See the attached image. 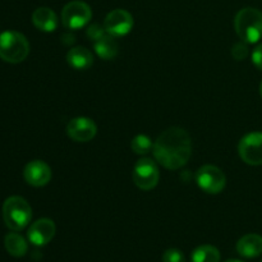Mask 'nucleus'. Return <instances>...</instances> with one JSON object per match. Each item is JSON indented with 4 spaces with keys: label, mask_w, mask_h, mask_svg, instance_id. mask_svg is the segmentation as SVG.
Masks as SVG:
<instances>
[{
    "label": "nucleus",
    "mask_w": 262,
    "mask_h": 262,
    "mask_svg": "<svg viewBox=\"0 0 262 262\" xmlns=\"http://www.w3.org/2000/svg\"><path fill=\"white\" fill-rule=\"evenodd\" d=\"M241 159L248 165H262V132L248 133L238 146Z\"/></svg>",
    "instance_id": "8"
},
{
    "label": "nucleus",
    "mask_w": 262,
    "mask_h": 262,
    "mask_svg": "<svg viewBox=\"0 0 262 262\" xmlns=\"http://www.w3.org/2000/svg\"><path fill=\"white\" fill-rule=\"evenodd\" d=\"M7 252L13 257H23L28 251V245L25 238L18 233H9L4 238Z\"/></svg>",
    "instance_id": "17"
},
{
    "label": "nucleus",
    "mask_w": 262,
    "mask_h": 262,
    "mask_svg": "<svg viewBox=\"0 0 262 262\" xmlns=\"http://www.w3.org/2000/svg\"><path fill=\"white\" fill-rule=\"evenodd\" d=\"M160 179V171L155 161L151 159H141L133 169V181L140 189L151 191L155 188Z\"/></svg>",
    "instance_id": "6"
},
{
    "label": "nucleus",
    "mask_w": 262,
    "mask_h": 262,
    "mask_svg": "<svg viewBox=\"0 0 262 262\" xmlns=\"http://www.w3.org/2000/svg\"><path fill=\"white\" fill-rule=\"evenodd\" d=\"M32 23L36 28L43 32H53L58 28L59 19L53 9L46 7H40L32 13Z\"/></svg>",
    "instance_id": "13"
},
{
    "label": "nucleus",
    "mask_w": 262,
    "mask_h": 262,
    "mask_svg": "<svg viewBox=\"0 0 262 262\" xmlns=\"http://www.w3.org/2000/svg\"><path fill=\"white\" fill-rule=\"evenodd\" d=\"M163 262H186V258L179 250L169 248L163 253Z\"/></svg>",
    "instance_id": "20"
},
{
    "label": "nucleus",
    "mask_w": 262,
    "mask_h": 262,
    "mask_svg": "<svg viewBox=\"0 0 262 262\" xmlns=\"http://www.w3.org/2000/svg\"><path fill=\"white\" fill-rule=\"evenodd\" d=\"M106 33L107 32L105 31L104 26L101 27V26L97 25V23H94V25H91L87 28V36L90 37V40L96 41L99 40V38H101L104 35H106Z\"/></svg>",
    "instance_id": "21"
},
{
    "label": "nucleus",
    "mask_w": 262,
    "mask_h": 262,
    "mask_svg": "<svg viewBox=\"0 0 262 262\" xmlns=\"http://www.w3.org/2000/svg\"><path fill=\"white\" fill-rule=\"evenodd\" d=\"M196 182L200 188L210 194H217L225 188L227 178L217 166L204 165L196 174Z\"/></svg>",
    "instance_id": "7"
},
{
    "label": "nucleus",
    "mask_w": 262,
    "mask_h": 262,
    "mask_svg": "<svg viewBox=\"0 0 262 262\" xmlns=\"http://www.w3.org/2000/svg\"><path fill=\"white\" fill-rule=\"evenodd\" d=\"M261 262H262V261H261Z\"/></svg>",
    "instance_id": "26"
},
{
    "label": "nucleus",
    "mask_w": 262,
    "mask_h": 262,
    "mask_svg": "<svg viewBox=\"0 0 262 262\" xmlns=\"http://www.w3.org/2000/svg\"><path fill=\"white\" fill-rule=\"evenodd\" d=\"M234 28L243 42H258L262 38V13L256 8H243L235 15Z\"/></svg>",
    "instance_id": "2"
},
{
    "label": "nucleus",
    "mask_w": 262,
    "mask_h": 262,
    "mask_svg": "<svg viewBox=\"0 0 262 262\" xmlns=\"http://www.w3.org/2000/svg\"><path fill=\"white\" fill-rule=\"evenodd\" d=\"M154 156L164 168L177 170L188 163L192 155V141L183 128L164 130L154 143Z\"/></svg>",
    "instance_id": "1"
},
{
    "label": "nucleus",
    "mask_w": 262,
    "mask_h": 262,
    "mask_svg": "<svg viewBox=\"0 0 262 262\" xmlns=\"http://www.w3.org/2000/svg\"><path fill=\"white\" fill-rule=\"evenodd\" d=\"M130 147L138 155H146V154H148L152 150L154 145L151 142L150 137H147L146 135H138L132 140Z\"/></svg>",
    "instance_id": "19"
},
{
    "label": "nucleus",
    "mask_w": 262,
    "mask_h": 262,
    "mask_svg": "<svg viewBox=\"0 0 262 262\" xmlns=\"http://www.w3.org/2000/svg\"><path fill=\"white\" fill-rule=\"evenodd\" d=\"M67 133L76 142H89L97 133L95 122L90 118L78 117L72 119L67 125Z\"/></svg>",
    "instance_id": "10"
},
{
    "label": "nucleus",
    "mask_w": 262,
    "mask_h": 262,
    "mask_svg": "<svg viewBox=\"0 0 262 262\" xmlns=\"http://www.w3.org/2000/svg\"><path fill=\"white\" fill-rule=\"evenodd\" d=\"M260 95H261V97H262V82H261V86H260Z\"/></svg>",
    "instance_id": "25"
},
{
    "label": "nucleus",
    "mask_w": 262,
    "mask_h": 262,
    "mask_svg": "<svg viewBox=\"0 0 262 262\" xmlns=\"http://www.w3.org/2000/svg\"><path fill=\"white\" fill-rule=\"evenodd\" d=\"M133 27V17L125 9H114L105 17L104 28L109 35L114 37H120L127 33Z\"/></svg>",
    "instance_id": "9"
},
{
    "label": "nucleus",
    "mask_w": 262,
    "mask_h": 262,
    "mask_svg": "<svg viewBox=\"0 0 262 262\" xmlns=\"http://www.w3.org/2000/svg\"><path fill=\"white\" fill-rule=\"evenodd\" d=\"M67 61L72 68L77 69V71H86L94 64V56L89 49L83 48V46H77L68 51Z\"/></svg>",
    "instance_id": "15"
},
{
    "label": "nucleus",
    "mask_w": 262,
    "mask_h": 262,
    "mask_svg": "<svg viewBox=\"0 0 262 262\" xmlns=\"http://www.w3.org/2000/svg\"><path fill=\"white\" fill-rule=\"evenodd\" d=\"M232 54L234 56V59H237V60H243V59L247 58L248 48L246 45V42L235 43L232 49Z\"/></svg>",
    "instance_id": "22"
},
{
    "label": "nucleus",
    "mask_w": 262,
    "mask_h": 262,
    "mask_svg": "<svg viewBox=\"0 0 262 262\" xmlns=\"http://www.w3.org/2000/svg\"><path fill=\"white\" fill-rule=\"evenodd\" d=\"M192 262H220V252L211 245L199 246L192 252Z\"/></svg>",
    "instance_id": "18"
},
{
    "label": "nucleus",
    "mask_w": 262,
    "mask_h": 262,
    "mask_svg": "<svg viewBox=\"0 0 262 262\" xmlns=\"http://www.w3.org/2000/svg\"><path fill=\"white\" fill-rule=\"evenodd\" d=\"M25 181L32 187H43L50 182L51 169L45 161L33 160L26 165L23 170Z\"/></svg>",
    "instance_id": "12"
},
{
    "label": "nucleus",
    "mask_w": 262,
    "mask_h": 262,
    "mask_svg": "<svg viewBox=\"0 0 262 262\" xmlns=\"http://www.w3.org/2000/svg\"><path fill=\"white\" fill-rule=\"evenodd\" d=\"M225 262H243V261H239V260H227Z\"/></svg>",
    "instance_id": "24"
},
{
    "label": "nucleus",
    "mask_w": 262,
    "mask_h": 262,
    "mask_svg": "<svg viewBox=\"0 0 262 262\" xmlns=\"http://www.w3.org/2000/svg\"><path fill=\"white\" fill-rule=\"evenodd\" d=\"M30 54V43L22 33L5 31L0 35V59L17 64L25 60Z\"/></svg>",
    "instance_id": "4"
},
{
    "label": "nucleus",
    "mask_w": 262,
    "mask_h": 262,
    "mask_svg": "<svg viewBox=\"0 0 262 262\" xmlns=\"http://www.w3.org/2000/svg\"><path fill=\"white\" fill-rule=\"evenodd\" d=\"M55 233V223L51 219L43 217V219L37 220V222H35L31 225L27 232V237L32 245L41 247V246H45L49 242H51Z\"/></svg>",
    "instance_id": "11"
},
{
    "label": "nucleus",
    "mask_w": 262,
    "mask_h": 262,
    "mask_svg": "<svg viewBox=\"0 0 262 262\" xmlns=\"http://www.w3.org/2000/svg\"><path fill=\"white\" fill-rule=\"evenodd\" d=\"M92 18V10L87 3L74 0L68 3L61 10V22L69 30H79L89 25Z\"/></svg>",
    "instance_id": "5"
},
{
    "label": "nucleus",
    "mask_w": 262,
    "mask_h": 262,
    "mask_svg": "<svg viewBox=\"0 0 262 262\" xmlns=\"http://www.w3.org/2000/svg\"><path fill=\"white\" fill-rule=\"evenodd\" d=\"M252 63L255 64L256 68L262 71V43L257 46L252 53Z\"/></svg>",
    "instance_id": "23"
},
{
    "label": "nucleus",
    "mask_w": 262,
    "mask_h": 262,
    "mask_svg": "<svg viewBox=\"0 0 262 262\" xmlns=\"http://www.w3.org/2000/svg\"><path fill=\"white\" fill-rule=\"evenodd\" d=\"M237 252L242 257L255 258L262 253V237L258 234H246L237 242Z\"/></svg>",
    "instance_id": "14"
},
{
    "label": "nucleus",
    "mask_w": 262,
    "mask_h": 262,
    "mask_svg": "<svg viewBox=\"0 0 262 262\" xmlns=\"http://www.w3.org/2000/svg\"><path fill=\"white\" fill-rule=\"evenodd\" d=\"M94 48L97 55L104 60H112L118 55V42L115 41L114 36L109 33L95 41Z\"/></svg>",
    "instance_id": "16"
},
{
    "label": "nucleus",
    "mask_w": 262,
    "mask_h": 262,
    "mask_svg": "<svg viewBox=\"0 0 262 262\" xmlns=\"http://www.w3.org/2000/svg\"><path fill=\"white\" fill-rule=\"evenodd\" d=\"M32 209L23 197L12 196L3 205V219L5 225L14 232L25 229L31 222Z\"/></svg>",
    "instance_id": "3"
}]
</instances>
